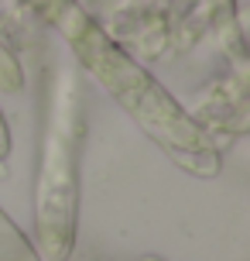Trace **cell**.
<instances>
[{
    "instance_id": "obj_1",
    "label": "cell",
    "mask_w": 250,
    "mask_h": 261,
    "mask_svg": "<svg viewBox=\"0 0 250 261\" xmlns=\"http://www.w3.org/2000/svg\"><path fill=\"white\" fill-rule=\"evenodd\" d=\"M69 38H72V45L79 48L82 62H89L92 72L103 79L106 86L117 93L137 117L144 120L147 127H151V134H158V141L171 144L175 151H182V148L196 151V155L202 151L199 130L192 127V124H185V117L178 114V107L171 103L168 96H165V93H161L137 65L127 62V59H123V55H120L117 48L89 24V21L79 17V35L69 31Z\"/></svg>"
}]
</instances>
